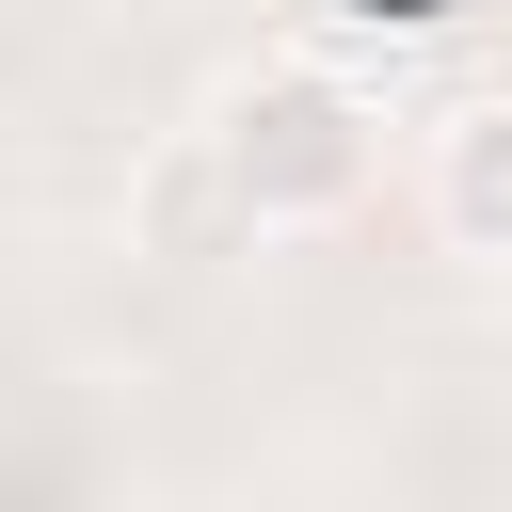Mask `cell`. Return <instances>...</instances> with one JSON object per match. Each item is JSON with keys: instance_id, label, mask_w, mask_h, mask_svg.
<instances>
[{"instance_id": "2", "label": "cell", "mask_w": 512, "mask_h": 512, "mask_svg": "<svg viewBox=\"0 0 512 512\" xmlns=\"http://www.w3.org/2000/svg\"><path fill=\"white\" fill-rule=\"evenodd\" d=\"M416 192H432V240H448V256H496V272H512V96H464V112L432 128V176H416Z\"/></svg>"}, {"instance_id": "3", "label": "cell", "mask_w": 512, "mask_h": 512, "mask_svg": "<svg viewBox=\"0 0 512 512\" xmlns=\"http://www.w3.org/2000/svg\"><path fill=\"white\" fill-rule=\"evenodd\" d=\"M128 240H144L160 272H224V256H240V224H224V192H208V160H192V144H160V160H144Z\"/></svg>"}, {"instance_id": "5", "label": "cell", "mask_w": 512, "mask_h": 512, "mask_svg": "<svg viewBox=\"0 0 512 512\" xmlns=\"http://www.w3.org/2000/svg\"><path fill=\"white\" fill-rule=\"evenodd\" d=\"M80 16H160V0H80Z\"/></svg>"}, {"instance_id": "6", "label": "cell", "mask_w": 512, "mask_h": 512, "mask_svg": "<svg viewBox=\"0 0 512 512\" xmlns=\"http://www.w3.org/2000/svg\"><path fill=\"white\" fill-rule=\"evenodd\" d=\"M496 288H512V272H496Z\"/></svg>"}, {"instance_id": "4", "label": "cell", "mask_w": 512, "mask_h": 512, "mask_svg": "<svg viewBox=\"0 0 512 512\" xmlns=\"http://www.w3.org/2000/svg\"><path fill=\"white\" fill-rule=\"evenodd\" d=\"M336 16H368V32H432V16H464V0H336Z\"/></svg>"}, {"instance_id": "1", "label": "cell", "mask_w": 512, "mask_h": 512, "mask_svg": "<svg viewBox=\"0 0 512 512\" xmlns=\"http://www.w3.org/2000/svg\"><path fill=\"white\" fill-rule=\"evenodd\" d=\"M176 144L208 160V192H224L240 256H256V240H336V224L384 192V96H368L352 64H320V48L240 64Z\"/></svg>"}]
</instances>
